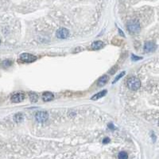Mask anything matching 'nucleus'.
Masks as SVG:
<instances>
[{
	"mask_svg": "<svg viewBox=\"0 0 159 159\" xmlns=\"http://www.w3.org/2000/svg\"><path fill=\"white\" fill-rule=\"evenodd\" d=\"M127 87L132 91H137L141 87V81L137 77H131L127 80Z\"/></svg>",
	"mask_w": 159,
	"mask_h": 159,
	"instance_id": "f257e3e1",
	"label": "nucleus"
},
{
	"mask_svg": "<svg viewBox=\"0 0 159 159\" xmlns=\"http://www.w3.org/2000/svg\"><path fill=\"white\" fill-rule=\"evenodd\" d=\"M127 28L128 31L130 32L131 34H138L141 30L140 25L138 22L135 21V20H132V21L129 22L127 25Z\"/></svg>",
	"mask_w": 159,
	"mask_h": 159,
	"instance_id": "f03ea898",
	"label": "nucleus"
},
{
	"mask_svg": "<svg viewBox=\"0 0 159 159\" xmlns=\"http://www.w3.org/2000/svg\"><path fill=\"white\" fill-rule=\"evenodd\" d=\"M49 118L48 113L45 111H40L36 113L35 115V119L38 123H45L47 121Z\"/></svg>",
	"mask_w": 159,
	"mask_h": 159,
	"instance_id": "7ed1b4c3",
	"label": "nucleus"
},
{
	"mask_svg": "<svg viewBox=\"0 0 159 159\" xmlns=\"http://www.w3.org/2000/svg\"><path fill=\"white\" fill-rule=\"evenodd\" d=\"M20 60L23 62L31 63L37 60V57L30 53H22L20 55Z\"/></svg>",
	"mask_w": 159,
	"mask_h": 159,
	"instance_id": "20e7f679",
	"label": "nucleus"
},
{
	"mask_svg": "<svg viewBox=\"0 0 159 159\" xmlns=\"http://www.w3.org/2000/svg\"><path fill=\"white\" fill-rule=\"evenodd\" d=\"M157 45L153 42H146L144 45V51L146 53H150L155 51Z\"/></svg>",
	"mask_w": 159,
	"mask_h": 159,
	"instance_id": "39448f33",
	"label": "nucleus"
},
{
	"mask_svg": "<svg viewBox=\"0 0 159 159\" xmlns=\"http://www.w3.org/2000/svg\"><path fill=\"white\" fill-rule=\"evenodd\" d=\"M25 99V95L22 92H17L12 95L11 100L13 103H21Z\"/></svg>",
	"mask_w": 159,
	"mask_h": 159,
	"instance_id": "423d86ee",
	"label": "nucleus"
},
{
	"mask_svg": "<svg viewBox=\"0 0 159 159\" xmlns=\"http://www.w3.org/2000/svg\"><path fill=\"white\" fill-rule=\"evenodd\" d=\"M69 34V30L65 28H61L57 31V37L60 39H65Z\"/></svg>",
	"mask_w": 159,
	"mask_h": 159,
	"instance_id": "0eeeda50",
	"label": "nucleus"
},
{
	"mask_svg": "<svg viewBox=\"0 0 159 159\" xmlns=\"http://www.w3.org/2000/svg\"><path fill=\"white\" fill-rule=\"evenodd\" d=\"M108 80H109V77L107 76H101L100 79L98 80V81H97V85L100 87H103L108 82Z\"/></svg>",
	"mask_w": 159,
	"mask_h": 159,
	"instance_id": "6e6552de",
	"label": "nucleus"
},
{
	"mask_svg": "<svg viewBox=\"0 0 159 159\" xmlns=\"http://www.w3.org/2000/svg\"><path fill=\"white\" fill-rule=\"evenodd\" d=\"M53 98H54L53 94L51 93V92H46L42 95V100L44 102H49V101L53 100Z\"/></svg>",
	"mask_w": 159,
	"mask_h": 159,
	"instance_id": "1a4fd4ad",
	"label": "nucleus"
},
{
	"mask_svg": "<svg viewBox=\"0 0 159 159\" xmlns=\"http://www.w3.org/2000/svg\"><path fill=\"white\" fill-rule=\"evenodd\" d=\"M104 43L101 41H97V42H95L92 43V49H94V50H99L100 49L104 48Z\"/></svg>",
	"mask_w": 159,
	"mask_h": 159,
	"instance_id": "9d476101",
	"label": "nucleus"
},
{
	"mask_svg": "<svg viewBox=\"0 0 159 159\" xmlns=\"http://www.w3.org/2000/svg\"><path fill=\"white\" fill-rule=\"evenodd\" d=\"M107 91L104 90L100 92H99V93H96V95H94L91 98V100H99L100 98H102V97H104V96H106V94H107Z\"/></svg>",
	"mask_w": 159,
	"mask_h": 159,
	"instance_id": "9b49d317",
	"label": "nucleus"
},
{
	"mask_svg": "<svg viewBox=\"0 0 159 159\" xmlns=\"http://www.w3.org/2000/svg\"><path fill=\"white\" fill-rule=\"evenodd\" d=\"M23 119H24V116H23V115L22 114V113H17L16 115H14V120L16 123H20V122L23 120Z\"/></svg>",
	"mask_w": 159,
	"mask_h": 159,
	"instance_id": "f8f14e48",
	"label": "nucleus"
},
{
	"mask_svg": "<svg viewBox=\"0 0 159 159\" xmlns=\"http://www.w3.org/2000/svg\"><path fill=\"white\" fill-rule=\"evenodd\" d=\"M30 100L31 101L32 103H36L38 100V96L34 92H30Z\"/></svg>",
	"mask_w": 159,
	"mask_h": 159,
	"instance_id": "ddd939ff",
	"label": "nucleus"
},
{
	"mask_svg": "<svg viewBox=\"0 0 159 159\" xmlns=\"http://www.w3.org/2000/svg\"><path fill=\"white\" fill-rule=\"evenodd\" d=\"M11 65H12V61H10V60H5V61H3L2 62V64H1L2 67L4 68V69L9 68L10 66H11Z\"/></svg>",
	"mask_w": 159,
	"mask_h": 159,
	"instance_id": "4468645a",
	"label": "nucleus"
},
{
	"mask_svg": "<svg viewBox=\"0 0 159 159\" xmlns=\"http://www.w3.org/2000/svg\"><path fill=\"white\" fill-rule=\"evenodd\" d=\"M118 157H119V158H120V159H126L128 158V155H127V154L126 152L122 151V152H120L119 154Z\"/></svg>",
	"mask_w": 159,
	"mask_h": 159,
	"instance_id": "2eb2a0df",
	"label": "nucleus"
},
{
	"mask_svg": "<svg viewBox=\"0 0 159 159\" xmlns=\"http://www.w3.org/2000/svg\"><path fill=\"white\" fill-rule=\"evenodd\" d=\"M124 75H125V72H123V73H120V74H119V76H118L117 77L115 78V80H114V82H113V84H115V82H116V81H118L119 80V79H120V78H121L122 76H124Z\"/></svg>",
	"mask_w": 159,
	"mask_h": 159,
	"instance_id": "dca6fc26",
	"label": "nucleus"
},
{
	"mask_svg": "<svg viewBox=\"0 0 159 159\" xmlns=\"http://www.w3.org/2000/svg\"><path fill=\"white\" fill-rule=\"evenodd\" d=\"M142 57H137V56L135 55H132V60L133 61H138V60H141Z\"/></svg>",
	"mask_w": 159,
	"mask_h": 159,
	"instance_id": "f3484780",
	"label": "nucleus"
},
{
	"mask_svg": "<svg viewBox=\"0 0 159 159\" xmlns=\"http://www.w3.org/2000/svg\"><path fill=\"white\" fill-rule=\"evenodd\" d=\"M110 142V139H109V138H105V139H104V143H107V142Z\"/></svg>",
	"mask_w": 159,
	"mask_h": 159,
	"instance_id": "a211bd4d",
	"label": "nucleus"
},
{
	"mask_svg": "<svg viewBox=\"0 0 159 159\" xmlns=\"http://www.w3.org/2000/svg\"><path fill=\"white\" fill-rule=\"evenodd\" d=\"M0 44H1V39H0Z\"/></svg>",
	"mask_w": 159,
	"mask_h": 159,
	"instance_id": "6ab92c4d",
	"label": "nucleus"
}]
</instances>
